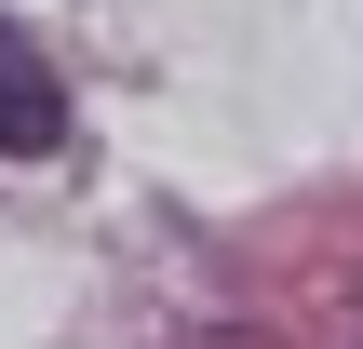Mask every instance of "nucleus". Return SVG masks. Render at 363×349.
<instances>
[{
  "instance_id": "f257e3e1",
  "label": "nucleus",
  "mask_w": 363,
  "mask_h": 349,
  "mask_svg": "<svg viewBox=\"0 0 363 349\" xmlns=\"http://www.w3.org/2000/svg\"><path fill=\"white\" fill-rule=\"evenodd\" d=\"M67 148V81H54V54L0 13V161H54Z\"/></svg>"
}]
</instances>
